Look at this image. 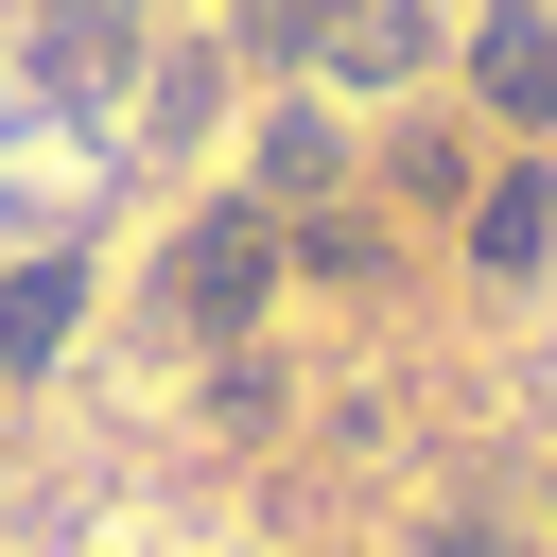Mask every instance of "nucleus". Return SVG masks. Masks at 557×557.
Listing matches in <instances>:
<instances>
[{
  "label": "nucleus",
  "instance_id": "20e7f679",
  "mask_svg": "<svg viewBox=\"0 0 557 557\" xmlns=\"http://www.w3.org/2000/svg\"><path fill=\"white\" fill-rule=\"evenodd\" d=\"M470 70H487V104H505V122H557V17H522V0H505V17L470 35Z\"/></svg>",
  "mask_w": 557,
  "mask_h": 557
},
{
  "label": "nucleus",
  "instance_id": "423d86ee",
  "mask_svg": "<svg viewBox=\"0 0 557 557\" xmlns=\"http://www.w3.org/2000/svg\"><path fill=\"white\" fill-rule=\"evenodd\" d=\"M331 174H348V139H331L313 104H278V122H261V209H331Z\"/></svg>",
  "mask_w": 557,
  "mask_h": 557
},
{
  "label": "nucleus",
  "instance_id": "f257e3e1",
  "mask_svg": "<svg viewBox=\"0 0 557 557\" xmlns=\"http://www.w3.org/2000/svg\"><path fill=\"white\" fill-rule=\"evenodd\" d=\"M157 296H174V331H244V313L278 296V209H209V226H174Z\"/></svg>",
  "mask_w": 557,
  "mask_h": 557
},
{
  "label": "nucleus",
  "instance_id": "39448f33",
  "mask_svg": "<svg viewBox=\"0 0 557 557\" xmlns=\"http://www.w3.org/2000/svg\"><path fill=\"white\" fill-rule=\"evenodd\" d=\"M331 70H348V87H418V70H435V17H418V0H348V17H331Z\"/></svg>",
  "mask_w": 557,
  "mask_h": 557
},
{
  "label": "nucleus",
  "instance_id": "1a4fd4ad",
  "mask_svg": "<svg viewBox=\"0 0 557 557\" xmlns=\"http://www.w3.org/2000/svg\"><path fill=\"white\" fill-rule=\"evenodd\" d=\"M209 87H226L209 52H157V70H139V139H191V122H209Z\"/></svg>",
  "mask_w": 557,
  "mask_h": 557
},
{
  "label": "nucleus",
  "instance_id": "0eeeda50",
  "mask_svg": "<svg viewBox=\"0 0 557 557\" xmlns=\"http://www.w3.org/2000/svg\"><path fill=\"white\" fill-rule=\"evenodd\" d=\"M70 296H87L70 261H17V278H0V366H52V348H70Z\"/></svg>",
  "mask_w": 557,
  "mask_h": 557
},
{
  "label": "nucleus",
  "instance_id": "9d476101",
  "mask_svg": "<svg viewBox=\"0 0 557 557\" xmlns=\"http://www.w3.org/2000/svg\"><path fill=\"white\" fill-rule=\"evenodd\" d=\"M331 17H348V0H244V17H226V35H244V52H261V70H296V52H331Z\"/></svg>",
  "mask_w": 557,
  "mask_h": 557
},
{
  "label": "nucleus",
  "instance_id": "7ed1b4c3",
  "mask_svg": "<svg viewBox=\"0 0 557 557\" xmlns=\"http://www.w3.org/2000/svg\"><path fill=\"white\" fill-rule=\"evenodd\" d=\"M540 244H557V174L522 157V174L470 191V261H487V278H540Z\"/></svg>",
  "mask_w": 557,
  "mask_h": 557
},
{
  "label": "nucleus",
  "instance_id": "f8f14e48",
  "mask_svg": "<svg viewBox=\"0 0 557 557\" xmlns=\"http://www.w3.org/2000/svg\"><path fill=\"white\" fill-rule=\"evenodd\" d=\"M418 557H505V540H487V522H470V505H453V522H435V540H418Z\"/></svg>",
  "mask_w": 557,
  "mask_h": 557
},
{
  "label": "nucleus",
  "instance_id": "6e6552de",
  "mask_svg": "<svg viewBox=\"0 0 557 557\" xmlns=\"http://www.w3.org/2000/svg\"><path fill=\"white\" fill-rule=\"evenodd\" d=\"M383 174H400V209H470V191H487V157H470L453 122H400V157H383Z\"/></svg>",
  "mask_w": 557,
  "mask_h": 557
},
{
  "label": "nucleus",
  "instance_id": "f03ea898",
  "mask_svg": "<svg viewBox=\"0 0 557 557\" xmlns=\"http://www.w3.org/2000/svg\"><path fill=\"white\" fill-rule=\"evenodd\" d=\"M139 70H157L139 0H35V87L52 104H139Z\"/></svg>",
  "mask_w": 557,
  "mask_h": 557
},
{
  "label": "nucleus",
  "instance_id": "9b49d317",
  "mask_svg": "<svg viewBox=\"0 0 557 557\" xmlns=\"http://www.w3.org/2000/svg\"><path fill=\"white\" fill-rule=\"evenodd\" d=\"M296 261H313V278H383L400 244H383V226H348V209H296Z\"/></svg>",
  "mask_w": 557,
  "mask_h": 557
}]
</instances>
